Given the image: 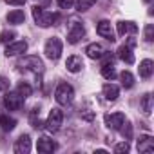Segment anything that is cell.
Masks as SVG:
<instances>
[{
	"mask_svg": "<svg viewBox=\"0 0 154 154\" xmlns=\"http://www.w3.org/2000/svg\"><path fill=\"white\" fill-rule=\"evenodd\" d=\"M33 18H35V22H36L40 27H49V26H53L60 17H58L56 13H47V11H44L40 6H35V8H33Z\"/></svg>",
	"mask_w": 154,
	"mask_h": 154,
	"instance_id": "cell-1",
	"label": "cell"
},
{
	"mask_svg": "<svg viewBox=\"0 0 154 154\" xmlns=\"http://www.w3.org/2000/svg\"><path fill=\"white\" fill-rule=\"evenodd\" d=\"M54 98H56V102H58L60 105H69V103H72V100H74V89H72L69 84L62 82V84L56 87V91H54Z\"/></svg>",
	"mask_w": 154,
	"mask_h": 154,
	"instance_id": "cell-2",
	"label": "cell"
},
{
	"mask_svg": "<svg viewBox=\"0 0 154 154\" xmlns=\"http://www.w3.org/2000/svg\"><path fill=\"white\" fill-rule=\"evenodd\" d=\"M44 53L49 60H58L60 54H62V40L53 36L45 42V47H44Z\"/></svg>",
	"mask_w": 154,
	"mask_h": 154,
	"instance_id": "cell-3",
	"label": "cell"
},
{
	"mask_svg": "<svg viewBox=\"0 0 154 154\" xmlns=\"http://www.w3.org/2000/svg\"><path fill=\"white\" fill-rule=\"evenodd\" d=\"M18 67L22 71H31V72H42L44 71V62L38 56H26L24 60L18 62Z\"/></svg>",
	"mask_w": 154,
	"mask_h": 154,
	"instance_id": "cell-4",
	"label": "cell"
},
{
	"mask_svg": "<svg viewBox=\"0 0 154 154\" xmlns=\"http://www.w3.org/2000/svg\"><path fill=\"white\" fill-rule=\"evenodd\" d=\"M62 122H63V112H62L60 109L54 107V109H51V112H49V116H47L45 129H47L49 132H56V131L60 129Z\"/></svg>",
	"mask_w": 154,
	"mask_h": 154,
	"instance_id": "cell-5",
	"label": "cell"
},
{
	"mask_svg": "<svg viewBox=\"0 0 154 154\" xmlns=\"http://www.w3.org/2000/svg\"><path fill=\"white\" fill-rule=\"evenodd\" d=\"M84 36H85V27H84L80 22L74 20V22L71 24L69 33H67V42H69V44H78Z\"/></svg>",
	"mask_w": 154,
	"mask_h": 154,
	"instance_id": "cell-6",
	"label": "cell"
},
{
	"mask_svg": "<svg viewBox=\"0 0 154 154\" xmlns=\"http://www.w3.org/2000/svg\"><path fill=\"white\" fill-rule=\"evenodd\" d=\"M24 103V98L18 94V93H8L4 96V107L9 109V111H18Z\"/></svg>",
	"mask_w": 154,
	"mask_h": 154,
	"instance_id": "cell-7",
	"label": "cell"
},
{
	"mask_svg": "<svg viewBox=\"0 0 154 154\" xmlns=\"http://www.w3.org/2000/svg\"><path fill=\"white\" fill-rule=\"evenodd\" d=\"M103 120H105V125H107L109 129L118 131V129L122 127V123L125 122V114H123V112H111V114H105Z\"/></svg>",
	"mask_w": 154,
	"mask_h": 154,
	"instance_id": "cell-8",
	"label": "cell"
},
{
	"mask_svg": "<svg viewBox=\"0 0 154 154\" xmlns=\"http://www.w3.org/2000/svg\"><path fill=\"white\" fill-rule=\"evenodd\" d=\"M96 33H98L100 36L107 38L109 42H114V31H112V26H111L109 20H102V22L98 24V27H96Z\"/></svg>",
	"mask_w": 154,
	"mask_h": 154,
	"instance_id": "cell-9",
	"label": "cell"
},
{
	"mask_svg": "<svg viewBox=\"0 0 154 154\" xmlns=\"http://www.w3.org/2000/svg\"><path fill=\"white\" fill-rule=\"evenodd\" d=\"M27 51V42L20 40V42H13L6 47V56H18V54H24Z\"/></svg>",
	"mask_w": 154,
	"mask_h": 154,
	"instance_id": "cell-10",
	"label": "cell"
},
{
	"mask_svg": "<svg viewBox=\"0 0 154 154\" xmlns=\"http://www.w3.org/2000/svg\"><path fill=\"white\" fill-rule=\"evenodd\" d=\"M136 145H138V150H140V152L149 154V152L154 150V138L149 136V134H143V136L138 138V143H136Z\"/></svg>",
	"mask_w": 154,
	"mask_h": 154,
	"instance_id": "cell-11",
	"label": "cell"
},
{
	"mask_svg": "<svg viewBox=\"0 0 154 154\" xmlns=\"http://www.w3.org/2000/svg\"><path fill=\"white\" fill-rule=\"evenodd\" d=\"M29 150H31V138H29V134H22L15 143V152L17 154H27Z\"/></svg>",
	"mask_w": 154,
	"mask_h": 154,
	"instance_id": "cell-12",
	"label": "cell"
},
{
	"mask_svg": "<svg viewBox=\"0 0 154 154\" xmlns=\"http://www.w3.org/2000/svg\"><path fill=\"white\" fill-rule=\"evenodd\" d=\"M65 67H67V71H71V72H78V71H82L84 69V60H82V56H69L67 58V62H65Z\"/></svg>",
	"mask_w": 154,
	"mask_h": 154,
	"instance_id": "cell-13",
	"label": "cell"
},
{
	"mask_svg": "<svg viewBox=\"0 0 154 154\" xmlns=\"http://www.w3.org/2000/svg\"><path fill=\"white\" fill-rule=\"evenodd\" d=\"M85 53H87V56L89 58H93V60H100V58H103V47L100 45V44H89L87 47H85Z\"/></svg>",
	"mask_w": 154,
	"mask_h": 154,
	"instance_id": "cell-14",
	"label": "cell"
},
{
	"mask_svg": "<svg viewBox=\"0 0 154 154\" xmlns=\"http://www.w3.org/2000/svg\"><path fill=\"white\" fill-rule=\"evenodd\" d=\"M36 149H38V152L47 154V152H53L56 149V143L53 140H49V138H40L38 143H36Z\"/></svg>",
	"mask_w": 154,
	"mask_h": 154,
	"instance_id": "cell-15",
	"label": "cell"
},
{
	"mask_svg": "<svg viewBox=\"0 0 154 154\" xmlns=\"http://www.w3.org/2000/svg\"><path fill=\"white\" fill-rule=\"evenodd\" d=\"M103 96H105L109 102H114V100L120 96L118 85H114V84H105V85H103Z\"/></svg>",
	"mask_w": 154,
	"mask_h": 154,
	"instance_id": "cell-16",
	"label": "cell"
},
{
	"mask_svg": "<svg viewBox=\"0 0 154 154\" xmlns=\"http://www.w3.org/2000/svg\"><path fill=\"white\" fill-rule=\"evenodd\" d=\"M152 72H154V63H152V60H143L141 63H140V76L141 78H150L152 76Z\"/></svg>",
	"mask_w": 154,
	"mask_h": 154,
	"instance_id": "cell-17",
	"label": "cell"
},
{
	"mask_svg": "<svg viewBox=\"0 0 154 154\" xmlns=\"http://www.w3.org/2000/svg\"><path fill=\"white\" fill-rule=\"evenodd\" d=\"M118 58L120 60H123L125 63H134V54H132V51H131V47L129 45H122L120 49H118Z\"/></svg>",
	"mask_w": 154,
	"mask_h": 154,
	"instance_id": "cell-18",
	"label": "cell"
},
{
	"mask_svg": "<svg viewBox=\"0 0 154 154\" xmlns=\"http://www.w3.org/2000/svg\"><path fill=\"white\" fill-rule=\"evenodd\" d=\"M138 31V26L134 22H118V35L120 36H125L127 33H136Z\"/></svg>",
	"mask_w": 154,
	"mask_h": 154,
	"instance_id": "cell-19",
	"label": "cell"
},
{
	"mask_svg": "<svg viewBox=\"0 0 154 154\" xmlns=\"http://www.w3.org/2000/svg\"><path fill=\"white\" fill-rule=\"evenodd\" d=\"M0 127H2V131L9 132L17 127V120L15 118H9L8 114H0Z\"/></svg>",
	"mask_w": 154,
	"mask_h": 154,
	"instance_id": "cell-20",
	"label": "cell"
},
{
	"mask_svg": "<svg viewBox=\"0 0 154 154\" xmlns=\"http://www.w3.org/2000/svg\"><path fill=\"white\" fill-rule=\"evenodd\" d=\"M24 20H26V15H24V11H20V9H15V11H11L9 15H8V22L9 24H24Z\"/></svg>",
	"mask_w": 154,
	"mask_h": 154,
	"instance_id": "cell-21",
	"label": "cell"
},
{
	"mask_svg": "<svg viewBox=\"0 0 154 154\" xmlns=\"http://www.w3.org/2000/svg\"><path fill=\"white\" fill-rule=\"evenodd\" d=\"M140 105H141V111H143L145 114H150V112H152V94H150V93L143 94Z\"/></svg>",
	"mask_w": 154,
	"mask_h": 154,
	"instance_id": "cell-22",
	"label": "cell"
},
{
	"mask_svg": "<svg viewBox=\"0 0 154 154\" xmlns=\"http://www.w3.org/2000/svg\"><path fill=\"white\" fill-rule=\"evenodd\" d=\"M29 122H31V125H33L35 129H42V127H44V123L40 122V109H38V107H35V109L31 111Z\"/></svg>",
	"mask_w": 154,
	"mask_h": 154,
	"instance_id": "cell-23",
	"label": "cell"
},
{
	"mask_svg": "<svg viewBox=\"0 0 154 154\" xmlns=\"http://www.w3.org/2000/svg\"><path fill=\"white\" fill-rule=\"evenodd\" d=\"M120 80H122V85H123L125 89H131V87L134 85V76H132L129 71H123V72L120 74Z\"/></svg>",
	"mask_w": 154,
	"mask_h": 154,
	"instance_id": "cell-24",
	"label": "cell"
},
{
	"mask_svg": "<svg viewBox=\"0 0 154 154\" xmlns=\"http://www.w3.org/2000/svg\"><path fill=\"white\" fill-rule=\"evenodd\" d=\"M102 76H103L105 80H114V78H116V71H114L112 63H105V65L102 67Z\"/></svg>",
	"mask_w": 154,
	"mask_h": 154,
	"instance_id": "cell-25",
	"label": "cell"
},
{
	"mask_svg": "<svg viewBox=\"0 0 154 154\" xmlns=\"http://www.w3.org/2000/svg\"><path fill=\"white\" fill-rule=\"evenodd\" d=\"M17 93L26 100L27 96H31V93H33V87L29 85V84H26V82H22V84H18V87H17Z\"/></svg>",
	"mask_w": 154,
	"mask_h": 154,
	"instance_id": "cell-26",
	"label": "cell"
},
{
	"mask_svg": "<svg viewBox=\"0 0 154 154\" xmlns=\"http://www.w3.org/2000/svg\"><path fill=\"white\" fill-rule=\"evenodd\" d=\"M74 4H76V11L84 13V11H87V9H91L94 6V0H76Z\"/></svg>",
	"mask_w": 154,
	"mask_h": 154,
	"instance_id": "cell-27",
	"label": "cell"
},
{
	"mask_svg": "<svg viewBox=\"0 0 154 154\" xmlns=\"http://www.w3.org/2000/svg\"><path fill=\"white\" fill-rule=\"evenodd\" d=\"M118 131H122V134H123L125 140H131V136H132V127H131V123H129L127 120L122 123V127H120Z\"/></svg>",
	"mask_w": 154,
	"mask_h": 154,
	"instance_id": "cell-28",
	"label": "cell"
},
{
	"mask_svg": "<svg viewBox=\"0 0 154 154\" xmlns=\"http://www.w3.org/2000/svg\"><path fill=\"white\" fill-rule=\"evenodd\" d=\"M15 36H17L15 31H2L0 33V44H9V42H13Z\"/></svg>",
	"mask_w": 154,
	"mask_h": 154,
	"instance_id": "cell-29",
	"label": "cell"
},
{
	"mask_svg": "<svg viewBox=\"0 0 154 154\" xmlns=\"http://www.w3.org/2000/svg\"><path fill=\"white\" fill-rule=\"evenodd\" d=\"M129 149H131L129 141H122V143H118V145L114 147V152H116V154H123V152H129Z\"/></svg>",
	"mask_w": 154,
	"mask_h": 154,
	"instance_id": "cell-30",
	"label": "cell"
},
{
	"mask_svg": "<svg viewBox=\"0 0 154 154\" xmlns=\"http://www.w3.org/2000/svg\"><path fill=\"white\" fill-rule=\"evenodd\" d=\"M145 40H147V42H152V40H154V26H152V24H149V26L145 27Z\"/></svg>",
	"mask_w": 154,
	"mask_h": 154,
	"instance_id": "cell-31",
	"label": "cell"
},
{
	"mask_svg": "<svg viewBox=\"0 0 154 154\" xmlns=\"http://www.w3.org/2000/svg\"><path fill=\"white\" fill-rule=\"evenodd\" d=\"M56 4H58V8H62V9H71L72 4H74V0H56Z\"/></svg>",
	"mask_w": 154,
	"mask_h": 154,
	"instance_id": "cell-32",
	"label": "cell"
},
{
	"mask_svg": "<svg viewBox=\"0 0 154 154\" xmlns=\"http://www.w3.org/2000/svg\"><path fill=\"white\" fill-rule=\"evenodd\" d=\"M8 87H9V80L6 78V76H2V74H0V93L8 91Z\"/></svg>",
	"mask_w": 154,
	"mask_h": 154,
	"instance_id": "cell-33",
	"label": "cell"
},
{
	"mask_svg": "<svg viewBox=\"0 0 154 154\" xmlns=\"http://www.w3.org/2000/svg\"><path fill=\"white\" fill-rule=\"evenodd\" d=\"M82 118L87 120V122H93L94 120V112L93 111H82Z\"/></svg>",
	"mask_w": 154,
	"mask_h": 154,
	"instance_id": "cell-34",
	"label": "cell"
},
{
	"mask_svg": "<svg viewBox=\"0 0 154 154\" xmlns=\"http://www.w3.org/2000/svg\"><path fill=\"white\" fill-rule=\"evenodd\" d=\"M6 2L11 6H22V4H26V0H6Z\"/></svg>",
	"mask_w": 154,
	"mask_h": 154,
	"instance_id": "cell-35",
	"label": "cell"
},
{
	"mask_svg": "<svg viewBox=\"0 0 154 154\" xmlns=\"http://www.w3.org/2000/svg\"><path fill=\"white\" fill-rule=\"evenodd\" d=\"M127 45H129V47H134V45H136V40H134V38H129V44H127Z\"/></svg>",
	"mask_w": 154,
	"mask_h": 154,
	"instance_id": "cell-36",
	"label": "cell"
},
{
	"mask_svg": "<svg viewBox=\"0 0 154 154\" xmlns=\"http://www.w3.org/2000/svg\"><path fill=\"white\" fill-rule=\"evenodd\" d=\"M143 2H145V4H150V2H152V0H143Z\"/></svg>",
	"mask_w": 154,
	"mask_h": 154,
	"instance_id": "cell-37",
	"label": "cell"
}]
</instances>
